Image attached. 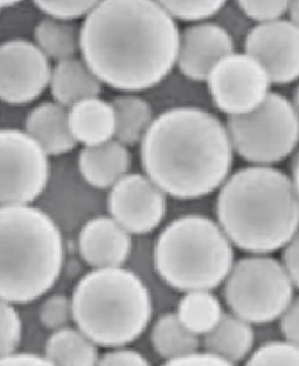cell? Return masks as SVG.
I'll return each mask as SVG.
<instances>
[{
  "instance_id": "obj_36",
  "label": "cell",
  "mask_w": 299,
  "mask_h": 366,
  "mask_svg": "<svg viewBox=\"0 0 299 366\" xmlns=\"http://www.w3.org/2000/svg\"><path fill=\"white\" fill-rule=\"evenodd\" d=\"M0 366H55L45 356L33 352H14L0 360Z\"/></svg>"
},
{
  "instance_id": "obj_9",
  "label": "cell",
  "mask_w": 299,
  "mask_h": 366,
  "mask_svg": "<svg viewBox=\"0 0 299 366\" xmlns=\"http://www.w3.org/2000/svg\"><path fill=\"white\" fill-rule=\"evenodd\" d=\"M51 177L49 156L20 129H0V206L31 205Z\"/></svg>"
},
{
  "instance_id": "obj_27",
  "label": "cell",
  "mask_w": 299,
  "mask_h": 366,
  "mask_svg": "<svg viewBox=\"0 0 299 366\" xmlns=\"http://www.w3.org/2000/svg\"><path fill=\"white\" fill-rule=\"evenodd\" d=\"M23 332V321L14 305L0 299V360L16 352Z\"/></svg>"
},
{
  "instance_id": "obj_25",
  "label": "cell",
  "mask_w": 299,
  "mask_h": 366,
  "mask_svg": "<svg viewBox=\"0 0 299 366\" xmlns=\"http://www.w3.org/2000/svg\"><path fill=\"white\" fill-rule=\"evenodd\" d=\"M111 103L116 113L115 139L126 147L141 143L155 119L148 101L137 95H122Z\"/></svg>"
},
{
  "instance_id": "obj_28",
  "label": "cell",
  "mask_w": 299,
  "mask_h": 366,
  "mask_svg": "<svg viewBox=\"0 0 299 366\" xmlns=\"http://www.w3.org/2000/svg\"><path fill=\"white\" fill-rule=\"evenodd\" d=\"M176 21L205 23L218 16L225 7V1H161Z\"/></svg>"
},
{
  "instance_id": "obj_18",
  "label": "cell",
  "mask_w": 299,
  "mask_h": 366,
  "mask_svg": "<svg viewBox=\"0 0 299 366\" xmlns=\"http://www.w3.org/2000/svg\"><path fill=\"white\" fill-rule=\"evenodd\" d=\"M71 135L83 147H95L115 139L116 113L113 103L89 97L68 108Z\"/></svg>"
},
{
  "instance_id": "obj_6",
  "label": "cell",
  "mask_w": 299,
  "mask_h": 366,
  "mask_svg": "<svg viewBox=\"0 0 299 366\" xmlns=\"http://www.w3.org/2000/svg\"><path fill=\"white\" fill-rule=\"evenodd\" d=\"M153 259L158 275L172 290H213L234 266V246L216 220L181 215L158 235Z\"/></svg>"
},
{
  "instance_id": "obj_26",
  "label": "cell",
  "mask_w": 299,
  "mask_h": 366,
  "mask_svg": "<svg viewBox=\"0 0 299 366\" xmlns=\"http://www.w3.org/2000/svg\"><path fill=\"white\" fill-rule=\"evenodd\" d=\"M245 366H299V347L288 341L267 342L251 352Z\"/></svg>"
},
{
  "instance_id": "obj_14",
  "label": "cell",
  "mask_w": 299,
  "mask_h": 366,
  "mask_svg": "<svg viewBox=\"0 0 299 366\" xmlns=\"http://www.w3.org/2000/svg\"><path fill=\"white\" fill-rule=\"evenodd\" d=\"M235 51L228 29L214 23L193 24L181 33L177 66L188 80L206 82L214 66Z\"/></svg>"
},
{
  "instance_id": "obj_21",
  "label": "cell",
  "mask_w": 299,
  "mask_h": 366,
  "mask_svg": "<svg viewBox=\"0 0 299 366\" xmlns=\"http://www.w3.org/2000/svg\"><path fill=\"white\" fill-rule=\"evenodd\" d=\"M98 347L80 329L67 327L49 335L44 356L55 366H96Z\"/></svg>"
},
{
  "instance_id": "obj_4",
  "label": "cell",
  "mask_w": 299,
  "mask_h": 366,
  "mask_svg": "<svg viewBox=\"0 0 299 366\" xmlns=\"http://www.w3.org/2000/svg\"><path fill=\"white\" fill-rule=\"evenodd\" d=\"M61 229L32 205L0 206V299L12 305L46 295L62 273Z\"/></svg>"
},
{
  "instance_id": "obj_24",
  "label": "cell",
  "mask_w": 299,
  "mask_h": 366,
  "mask_svg": "<svg viewBox=\"0 0 299 366\" xmlns=\"http://www.w3.org/2000/svg\"><path fill=\"white\" fill-rule=\"evenodd\" d=\"M34 38V42L49 60L64 61L76 58L80 51L81 25L47 16L36 26Z\"/></svg>"
},
{
  "instance_id": "obj_17",
  "label": "cell",
  "mask_w": 299,
  "mask_h": 366,
  "mask_svg": "<svg viewBox=\"0 0 299 366\" xmlns=\"http://www.w3.org/2000/svg\"><path fill=\"white\" fill-rule=\"evenodd\" d=\"M25 132L49 156L67 154L78 144L71 135L68 108L55 101L40 103L29 112L25 119Z\"/></svg>"
},
{
  "instance_id": "obj_32",
  "label": "cell",
  "mask_w": 299,
  "mask_h": 366,
  "mask_svg": "<svg viewBox=\"0 0 299 366\" xmlns=\"http://www.w3.org/2000/svg\"><path fill=\"white\" fill-rule=\"evenodd\" d=\"M96 366H152L139 351L129 347H117L102 355Z\"/></svg>"
},
{
  "instance_id": "obj_34",
  "label": "cell",
  "mask_w": 299,
  "mask_h": 366,
  "mask_svg": "<svg viewBox=\"0 0 299 366\" xmlns=\"http://www.w3.org/2000/svg\"><path fill=\"white\" fill-rule=\"evenodd\" d=\"M161 366H236L208 352H194L177 360H168Z\"/></svg>"
},
{
  "instance_id": "obj_10",
  "label": "cell",
  "mask_w": 299,
  "mask_h": 366,
  "mask_svg": "<svg viewBox=\"0 0 299 366\" xmlns=\"http://www.w3.org/2000/svg\"><path fill=\"white\" fill-rule=\"evenodd\" d=\"M214 106L228 117L247 115L270 95V76L250 55L234 51L214 66L206 80Z\"/></svg>"
},
{
  "instance_id": "obj_15",
  "label": "cell",
  "mask_w": 299,
  "mask_h": 366,
  "mask_svg": "<svg viewBox=\"0 0 299 366\" xmlns=\"http://www.w3.org/2000/svg\"><path fill=\"white\" fill-rule=\"evenodd\" d=\"M78 246L81 257L93 269L116 268L129 259L131 234L110 215H100L81 228Z\"/></svg>"
},
{
  "instance_id": "obj_16",
  "label": "cell",
  "mask_w": 299,
  "mask_h": 366,
  "mask_svg": "<svg viewBox=\"0 0 299 366\" xmlns=\"http://www.w3.org/2000/svg\"><path fill=\"white\" fill-rule=\"evenodd\" d=\"M131 162L129 149L117 139L95 147H83L78 158L81 176L96 189H111L130 174Z\"/></svg>"
},
{
  "instance_id": "obj_12",
  "label": "cell",
  "mask_w": 299,
  "mask_h": 366,
  "mask_svg": "<svg viewBox=\"0 0 299 366\" xmlns=\"http://www.w3.org/2000/svg\"><path fill=\"white\" fill-rule=\"evenodd\" d=\"M166 197L146 174H128L110 189V217L131 235L148 234L164 220L168 211Z\"/></svg>"
},
{
  "instance_id": "obj_37",
  "label": "cell",
  "mask_w": 299,
  "mask_h": 366,
  "mask_svg": "<svg viewBox=\"0 0 299 366\" xmlns=\"http://www.w3.org/2000/svg\"><path fill=\"white\" fill-rule=\"evenodd\" d=\"M293 189L296 191L297 197L299 198V150L293 157V165H291V176H290Z\"/></svg>"
},
{
  "instance_id": "obj_5",
  "label": "cell",
  "mask_w": 299,
  "mask_h": 366,
  "mask_svg": "<svg viewBox=\"0 0 299 366\" xmlns=\"http://www.w3.org/2000/svg\"><path fill=\"white\" fill-rule=\"evenodd\" d=\"M71 299L76 328L109 349L137 341L153 314L148 287L124 267L91 270L75 285Z\"/></svg>"
},
{
  "instance_id": "obj_8",
  "label": "cell",
  "mask_w": 299,
  "mask_h": 366,
  "mask_svg": "<svg viewBox=\"0 0 299 366\" xmlns=\"http://www.w3.org/2000/svg\"><path fill=\"white\" fill-rule=\"evenodd\" d=\"M235 154L251 165L273 167L299 144V116L283 94L273 93L258 109L225 123Z\"/></svg>"
},
{
  "instance_id": "obj_31",
  "label": "cell",
  "mask_w": 299,
  "mask_h": 366,
  "mask_svg": "<svg viewBox=\"0 0 299 366\" xmlns=\"http://www.w3.org/2000/svg\"><path fill=\"white\" fill-rule=\"evenodd\" d=\"M236 6L243 16L258 25L283 19L289 1H238Z\"/></svg>"
},
{
  "instance_id": "obj_29",
  "label": "cell",
  "mask_w": 299,
  "mask_h": 366,
  "mask_svg": "<svg viewBox=\"0 0 299 366\" xmlns=\"http://www.w3.org/2000/svg\"><path fill=\"white\" fill-rule=\"evenodd\" d=\"M39 321L42 327L49 330L56 331L71 327L73 322L71 299L64 294H54L42 302L39 308Z\"/></svg>"
},
{
  "instance_id": "obj_11",
  "label": "cell",
  "mask_w": 299,
  "mask_h": 366,
  "mask_svg": "<svg viewBox=\"0 0 299 366\" xmlns=\"http://www.w3.org/2000/svg\"><path fill=\"white\" fill-rule=\"evenodd\" d=\"M51 60L27 39H10L0 44V100L23 106L39 99L49 87Z\"/></svg>"
},
{
  "instance_id": "obj_19",
  "label": "cell",
  "mask_w": 299,
  "mask_h": 366,
  "mask_svg": "<svg viewBox=\"0 0 299 366\" xmlns=\"http://www.w3.org/2000/svg\"><path fill=\"white\" fill-rule=\"evenodd\" d=\"M102 84L82 58L56 62L49 81L55 102L66 108L89 97H98Z\"/></svg>"
},
{
  "instance_id": "obj_13",
  "label": "cell",
  "mask_w": 299,
  "mask_h": 366,
  "mask_svg": "<svg viewBox=\"0 0 299 366\" xmlns=\"http://www.w3.org/2000/svg\"><path fill=\"white\" fill-rule=\"evenodd\" d=\"M245 51L263 66L273 84L299 80V27L289 19L255 25L245 36Z\"/></svg>"
},
{
  "instance_id": "obj_7",
  "label": "cell",
  "mask_w": 299,
  "mask_h": 366,
  "mask_svg": "<svg viewBox=\"0 0 299 366\" xmlns=\"http://www.w3.org/2000/svg\"><path fill=\"white\" fill-rule=\"evenodd\" d=\"M223 285L230 312L251 325L280 320L293 302L295 290L282 261L270 255H248L235 261Z\"/></svg>"
},
{
  "instance_id": "obj_38",
  "label": "cell",
  "mask_w": 299,
  "mask_h": 366,
  "mask_svg": "<svg viewBox=\"0 0 299 366\" xmlns=\"http://www.w3.org/2000/svg\"><path fill=\"white\" fill-rule=\"evenodd\" d=\"M286 14L289 16L288 19L299 27V1H289V9Z\"/></svg>"
},
{
  "instance_id": "obj_39",
  "label": "cell",
  "mask_w": 299,
  "mask_h": 366,
  "mask_svg": "<svg viewBox=\"0 0 299 366\" xmlns=\"http://www.w3.org/2000/svg\"><path fill=\"white\" fill-rule=\"evenodd\" d=\"M291 102H293L295 110H296V113L298 114L299 116V84H297L296 88L293 90V100H291Z\"/></svg>"
},
{
  "instance_id": "obj_33",
  "label": "cell",
  "mask_w": 299,
  "mask_h": 366,
  "mask_svg": "<svg viewBox=\"0 0 299 366\" xmlns=\"http://www.w3.org/2000/svg\"><path fill=\"white\" fill-rule=\"evenodd\" d=\"M280 320V331L285 341L299 347V296L293 300Z\"/></svg>"
},
{
  "instance_id": "obj_40",
  "label": "cell",
  "mask_w": 299,
  "mask_h": 366,
  "mask_svg": "<svg viewBox=\"0 0 299 366\" xmlns=\"http://www.w3.org/2000/svg\"><path fill=\"white\" fill-rule=\"evenodd\" d=\"M0 12H1V11H0Z\"/></svg>"
},
{
  "instance_id": "obj_22",
  "label": "cell",
  "mask_w": 299,
  "mask_h": 366,
  "mask_svg": "<svg viewBox=\"0 0 299 366\" xmlns=\"http://www.w3.org/2000/svg\"><path fill=\"white\" fill-rule=\"evenodd\" d=\"M176 315L187 330L198 337H205L219 325L225 312L212 290H193L183 294Z\"/></svg>"
},
{
  "instance_id": "obj_23",
  "label": "cell",
  "mask_w": 299,
  "mask_h": 366,
  "mask_svg": "<svg viewBox=\"0 0 299 366\" xmlns=\"http://www.w3.org/2000/svg\"><path fill=\"white\" fill-rule=\"evenodd\" d=\"M152 347L165 362L198 352L200 338L183 327L176 312L161 315L152 327Z\"/></svg>"
},
{
  "instance_id": "obj_20",
  "label": "cell",
  "mask_w": 299,
  "mask_h": 366,
  "mask_svg": "<svg viewBox=\"0 0 299 366\" xmlns=\"http://www.w3.org/2000/svg\"><path fill=\"white\" fill-rule=\"evenodd\" d=\"M254 343L253 325L233 312H225L219 325L203 337L206 352L232 364L250 356Z\"/></svg>"
},
{
  "instance_id": "obj_3",
  "label": "cell",
  "mask_w": 299,
  "mask_h": 366,
  "mask_svg": "<svg viewBox=\"0 0 299 366\" xmlns=\"http://www.w3.org/2000/svg\"><path fill=\"white\" fill-rule=\"evenodd\" d=\"M216 222L234 247L250 255L284 249L299 231V198L275 167H241L220 187Z\"/></svg>"
},
{
  "instance_id": "obj_30",
  "label": "cell",
  "mask_w": 299,
  "mask_h": 366,
  "mask_svg": "<svg viewBox=\"0 0 299 366\" xmlns=\"http://www.w3.org/2000/svg\"><path fill=\"white\" fill-rule=\"evenodd\" d=\"M97 1H36V6L52 19L75 21L86 18Z\"/></svg>"
},
{
  "instance_id": "obj_1",
  "label": "cell",
  "mask_w": 299,
  "mask_h": 366,
  "mask_svg": "<svg viewBox=\"0 0 299 366\" xmlns=\"http://www.w3.org/2000/svg\"><path fill=\"white\" fill-rule=\"evenodd\" d=\"M181 33L161 1H100L81 24V58L102 84L142 92L177 66Z\"/></svg>"
},
{
  "instance_id": "obj_2",
  "label": "cell",
  "mask_w": 299,
  "mask_h": 366,
  "mask_svg": "<svg viewBox=\"0 0 299 366\" xmlns=\"http://www.w3.org/2000/svg\"><path fill=\"white\" fill-rule=\"evenodd\" d=\"M234 149L218 116L194 106L173 107L155 117L141 142L146 176L166 196H209L232 174Z\"/></svg>"
},
{
  "instance_id": "obj_35",
  "label": "cell",
  "mask_w": 299,
  "mask_h": 366,
  "mask_svg": "<svg viewBox=\"0 0 299 366\" xmlns=\"http://www.w3.org/2000/svg\"><path fill=\"white\" fill-rule=\"evenodd\" d=\"M282 264L285 267L293 286L299 290V231L284 247Z\"/></svg>"
}]
</instances>
